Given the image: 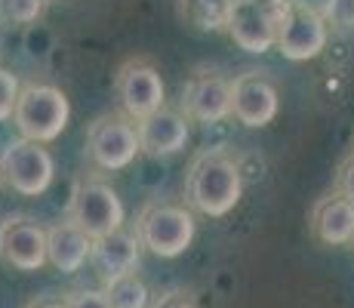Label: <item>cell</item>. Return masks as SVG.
I'll return each instance as SVG.
<instances>
[{
  "mask_svg": "<svg viewBox=\"0 0 354 308\" xmlns=\"http://www.w3.org/2000/svg\"><path fill=\"white\" fill-rule=\"evenodd\" d=\"M46 0H0V22L3 25H31L44 16Z\"/></svg>",
  "mask_w": 354,
  "mask_h": 308,
  "instance_id": "19",
  "label": "cell"
},
{
  "mask_svg": "<svg viewBox=\"0 0 354 308\" xmlns=\"http://www.w3.org/2000/svg\"><path fill=\"white\" fill-rule=\"evenodd\" d=\"M0 259L19 271H40L46 259V231L28 216H6L0 222Z\"/></svg>",
  "mask_w": 354,
  "mask_h": 308,
  "instance_id": "11",
  "label": "cell"
},
{
  "mask_svg": "<svg viewBox=\"0 0 354 308\" xmlns=\"http://www.w3.org/2000/svg\"><path fill=\"white\" fill-rule=\"evenodd\" d=\"M330 40V25L324 16L302 10H283L281 25H277V53L290 62H308L317 59L326 50Z\"/></svg>",
  "mask_w": 354,
  "mask_h": 308,
  "instance_id": "10",
  "label": "cell"
},
{
  "mask_svg": "<svg viewBox=\"0 0 354 308\" xmlns=\"http://www.w3.org/2000/svg\"><path fill=\"white\" fill-rule=\"evenodd\" d=\"M194 216L192 210L179 207V203H151L142 210L136 235L145 250H151L160 259H176L192 246L194 241Z\"/></svg>",
  "mask_w": 354,
  "mask_h": 308,
  "instance_id": "3",
  "label": "cell"
},
{
  "mask_svg": "<svg viewBox=\"0 0 354 308\" xmlns=\"http://www.w3.org/2000/svg\"><path fill=\"white\" fill-rule=\"evenodd\" d=\"M19 93H22V87H19L16 74L6 71V68H0V123L12 118L16 102H19Z\"/></svg>",
  "mask_w": 354,
  "mask_h": 308,
  "instance_id": "20",
  "label": "cell"
},
{
  "mask_svg": "<svg viewBox=\"0 0 354 308\" xmlns=\"http://www.w3.org/2000/svg\"><path fill=\"white\" fill-rule=\"evenodd\" d=\"M90 256H93V237L86 231H80L71 219L46 228V259H50L53 269L74 275V271L84 269V262Z\"/></svg>",
  "mask_w": 354,
  "mask_h": 308,
  "instance_id": "15",
  "label": "cell"
},
{
  "mask_svg": "<svg viewBox=\"0 0 354 308\" xmlns=\"http://www.w3.org/2000/svg\"><path fill=\"white\" fill-rule=\"evenodd\" d=\"M283 10V0H231L225 28L241 50L268 53L277 46V25Z\"/></svg>",
  "mask_w": 354,
  "mask_h": 308,
  "instance_id": "4",
  "label": "cell"
},
{
  "mask_svg": "<svg viewBox=\"0 0 354 308\" xmlns=\"http://www.w3.org/2000/svg\"><path fill=\"white\" fill-rule=\"evenodd\" d=\"M102 293L108 296L111 308H148V299H151L145 280L139 275H124V278L105 280V290Z\"/></svg>",
  "mask_w": 354,
  "mask_h": 308,
  "instance_id": "17",
  "label": "cell"
},
{
  "mask_svg": "<svg viewBox=\"0 0 354 308\" xmlns=\"http://www.w3.org/2000/svg\"><path fill=\"white\" fill-rule=\"evenodd\" d=\"M93 265H96L102 284L124 275H136L142 259V241L139 235H129V231H114V235H105L99 241H93Z\"/></svg>",
  "mask_w": 354,
  "mask_h": 308,
  "instance_id": "14",
  "label": "cell"
},
{
  "mask_svg": "<svg viewBox=\"0 0 354 308\" xmlns=\"http://www.w3.org/2000/svg\"><path fill=\"white\" fill-rule=\"evenodd\" d=\"M114 90H118L120 108L129 120H145L148 114L160 111L163 99H167V84L148 59L124 62L114 78Z\"/></svg>",
  "mask_w": 354,
  "mask_h": 308,
  "instance_id": "7",
  "label": "cell"
},
{
  "mask_svg": "<svg viewBox=\"0 0 354 308\" xmlns=\"http://www.w3.org/2000/svg\"><path fill=\"white\" fill-rule=\"evenodd\" d=\"M0 173H3V182L16 194L37 197L53 185L56 163H53V154L44 145L28 139H12L0 152Z\"/></svg>",
  "mask_w": 354,
  "mask_h": 308,
  "instance_id": "5",
  "label": "cell"
},
{
  "mask_svg": "<svg viewBox=\"0 0 354 308\" xmlns=\"http://www.w3.org/2000/svg\"><path fill=\"white\" fill-rule=\"evenodd\" d=\"M68 118H71V102L53 84H25L12 111L19 139L37 142V145L59 139L68 127Z\"/></svg>",
  "mask_w": 354,
  "mask_h": 308,
  "instance_id": "2",
  "label": "cell"
},
{
  "mask_svg": "<svg viewBox=\"0 0 354 308\" xmlns=\"http://www.w3.org/2000/svg\"><path fill=\"white\" fill-rule=\"evenodd\" d=\"M277 108H281V96L271 78L247 71L231 80V114L237 118V123L250 129L268 127L277 118Z\"/></svg>",
  "mask_w": 354,
  "mask_h": 308,
  "instance_id": "9",
  "label": "cell"
},
{
  "mask_svg": "<svg viewBox=\"0 0 354 308\" xmlns=\"http://www.w3.org/2000/svg\"><path fill=\"white\" fill-rule=\"evenodd\" d=\"M311 231L326 246L354 241V203L339 194L324 197L315 207V216H311Z\"/></svg>",
  "mask_w": 354,
  "mask_h": 308,
  "instance_id": "16",
  "label": "cell"
},
{
  "mask_svg": "<svg viewBox=\"0 0 354 308\" xmlns=\"http://www.w3.org/2000/svg\"><path fill=\"white\" fill-rule=\"evenodd\" d=\"M324 19L336 31H354V0H330Z\"/></svg>",
  "mask_w": 354,
  "mask_h": 308,
  "instance_id": "21",
  "label": "cell"
},
{
  "mask_svg": "<svg viewBox=\"0 0 354 308\" xmlns=\"http://www.w3.org/2000/svg\"><path fill=\"white\" fill-rule=\"evenodd\" d=\"M228 3L231 0H182V10L188 22H194L201 31H216L225 28Z\"/></svg>",
  "mask_w": 354,
  "mask_h": 308,
  "instance_id": "18",
  "label": "cell"
},
{
  "mask_svg": "<svg viewBox=\"0 0 354 308\" xmlns=\"http://www.w3.org/2000/svg\"><path fill=\"white\" fill-rule=\"evenodd\" d=\"M290 10H302V12H315V16H326L330 0H283Z\"/></svg>",
  "mask_w": 354,
  "mask_h": 308,
  "instance_id": "25",
  "label": "cell"
},
{
  "mask_svg": "<svg viewBox=\"0 0 354 308\" xmlns=\"http://www.w3.org/2000/svg\"><path fill=\"white\" fill-rule=\"evenodd\" d=\"M0 188H3V173H0Z\"/></svg>",
  "mask_w": 354,
  "mask_h": 308,
  "instance_id": "27",
  "label": "cell"
},
{
  "mask_svg": "<svg viewBox=\"0 0 354 308\" xmlns=\"http://www.w3.org/2000/svg\"><path fill=\"white\" fill-rule=\"evenodd\" d=\"M182 114L197 123H222L231 118V80L222 74H194L182 87Z\"/></svg>",
  "mask_w": 354,
  "mask_h": 308,
  "instance_id": "12",
  "label": "cell"
},
{
  "mask_svg": "<svg viewBox=\"0 0 354 308\" xmlns=\"http://www.w3.org/2000/svg\"><path fill=\"white\" fill-rule=\"evenodd\" d=\"M136 133H139V145L151 157L179 154L192 139L188 118L176 108H160V111L148 114L145 120H136Z\"/></svg>",
  "mask_w": 354,
  "mask_h": 308,
  "instance_id": "13",
  "label": "cell"
},
{
  "mask_svg": "<svg viewBox=\"0 0 354 308\" xmlns=\"http://www.w3.org/2000/svg\"><path fill=\"white\" fill-rule=\"evenodd\" d=\"M188 203L203 216H228L243 197V176L225 152H203L194 157L185 182Z\"/></svg>",
  "mask_w": 354,
  "mask_h": 308,
  "instance_id": "1",
  "label": "cell"
},
{
  "mask_svg": "<svg viewBox=\"0 0 354 308\" xmlns=\"http://www.w3.org/2000/svg\"><path fill=\"white\" fill-rule=\"evenodd\" d=\"M336 194L354 203V154L345 157L342 167H339V173H336Z\"/></svg>",
  "mask_w": 354,
  "mask_h": 308,
  "instance_id": "23",
  "label": "cell"
},
{
  "mask_svg": "<svg viewBox=\"0 0 354 308\" xmlns=\"http://www.w3.org/2000/svg\"><path fill=\"white\" fill-rule=\"evenodd\" d=\"M65 305H68V308H111L108 296H105V293H99V290H77V293H68Z\"/></svg>",
  "mask_w": 354,
  "mask_h": 308,
  "instance_id": "22",
  "label": "cell"
},
{
  "mask_svg": "<svg viewBox=\"0 0 354 308\" xmlns=\"http://www.w3.org/2000/svg\"><path fill=\"white\" fill-rule=\"evenodd\" d=\"M154 308H197V305H194V299L188 296L185 290H169V293H163V296L158 299V305Z\"/></svg>",
  "mask_w": 354,
  "mask_h": 308,
  "instance_id": "24",
  "label": "cell"
},
{
  "mask_svg": "<svg viewBox=\"0 0 354 308\" xmlns=\"http://www.w3.org/2000/svg\"><path fill=\"white\" fill-rule=\"evenodd\" d=\"M68 219L80 231H86L93 241H99V237L124 228V203L108 182H84L74 191Z\"/></svg>",
  "mask_w": 354,
  "mask_h": 308,
  "instance_id": "8",
  "label": "cell"
},
{
  "mask_svg": "<svg viewBox=\"0 0 354 308\" xmlns=\"http://www.w3.org/2000/svg\"><path fill=\"white\" fill-rule=\"evenodd\" d=\"M139 152V133L127 114H99L86 127V154L99 170H124Z\"/></svg>",
  "mask_w": 354,
  "mask_h": 308,
  "instance_id": "6",
  "label": "cell"
},
{
  "mask_svg": "<svg viewBox=\"0 0 354 308\" xmlns=\"http://www.w3.org/2000/svg\"><path fill=\"white\" fill-rule=\"evenodd\" d=\"M25 308H68L65 299H31Z\"/></svg>",
  "mask_w": 354,
  "mask_h": 308,
  "instance_id": "26",
  "label": "cell"
}]
</instances>
